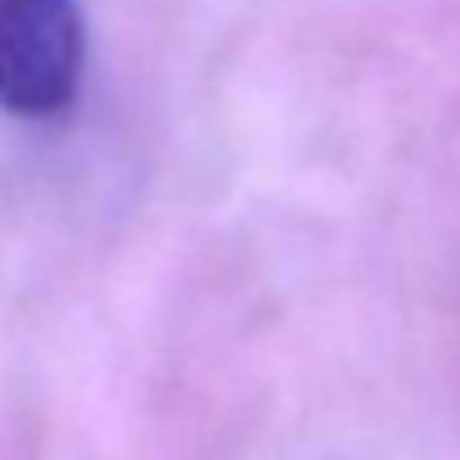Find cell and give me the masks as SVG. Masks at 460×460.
<instances>
[{"mask_svg":"<svg viewBox=\"0 0 460 460\" xmlns=\"http://www.w3.org/2000/svg\"><path fill=\"white\" fill-rule=\"evenodd\" d=\"M86 82V19L77 0H0V109L55 122Z\"/></svg>","mask_w":460,"mask_h":460,"instance_id":"obj_1","label":"cell"}]
</instances>
